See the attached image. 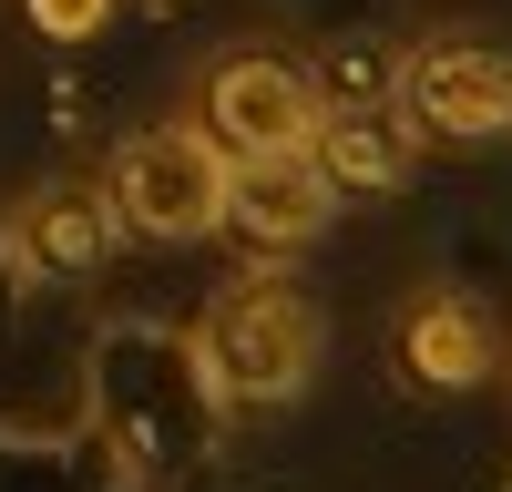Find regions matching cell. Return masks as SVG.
<instances>
[{"label":"cell","mask_w":512,"mask_h":492,"mask_svg":"<svg viewBox=\"0 0 512 492\" xmlns=\"http://www.w3.org/2000/svg\"><path fill=\"white\" fill-rule=\"evenodd\" d=\"M11 308H21V287H11V267H0V318H11Z\"/></svg>","instance_id":"11"},{"label":"cell","mask_w":512,"mask_h":492,"mask_svg":"<svg viewBox=\"0 0 512 492\" xmlns=\"http://www.w3.org/2000/svg\"><path fill=\"white\" fill-rule=\"evenodd\" d=\"M113 246H123V226H113V205H103L93 175H41V185H21L0 205V267H11L21 298H72V287H93L113 267Z\"/></svg>","instance_id":"6"},{"label":"cell","mask_w":512,"mask_h":492,"mask_svg":"<svg viewBox=\"0 0 512 492\" xmlns=\"http://www.w3.org/2000/svg\"><path fill=\"white\" fill-rule=\"evenodd\" d=\"M338 216V195L308 154H226V226L256 246V257H297L318 246Z\"/></svg>","instance_id":"8"},{"label":"cell","mask_w":512,"mask_h":492,"mask_svg":"<svg viewBox=\"0 0 512 492\" xmlns=\"http://www.w3.org/2000/svg\"><path fill=\"white\" fill-rule=\"evenodd\" d=\"M502 349H512V328L492 318L482 287L420 277L410 298L390 308V369H400V390H420V400H461V390L502 380Z\"/></svg>","instance_id":"7"},{"label":"cell","mask_w":512,"mask_h":492,"mask_svg":"<svg viewBox=\"0 0 512 492\" xmlns=\"http://www.w3.org/2000/svg\"><path fill=\"white\" fill-rule=\"evenodd\" d=\"M21 21H31L41 41H103V31L123 21V0H21Z\"/></svg>","instance_id":"10"},{"label":"cell","mask_w":512,"mask_h":492,"mask_svg":"<svg viewBox=\"0 0 512 492\" xmlns=\"http://www.w3.org/2000/svg\"><path fill=\"white\" fill-rule=\"evenodd\" d=\"M93 185H103V205H113V226L144 236V246H195V236L226 226V144L205 134L195 113L134 123V134L103 154Z\"/></svg>","instance_id":"3"},{"label":"cell","mask_w":512,"mask_h":492,"mask_svg":"<svg viewBox=\"0 0 512 492\" xmlns=\"http://www.w3.org/2000/svg\"><path fill=\"white\" fill-rule=\"evenodd\" d=\"M390 113L420 144H502L512 134V41L482 31H431L390 72Z\"/></svg>","instance_id":"5"},{"label":"cell","mask_w":512,"mask_h":492,"mask_svg":"<svg viewBox=\"0 0 512 492\" xmlns=\"http://www.w3.org/2000/svg\"><path fill=\"white\" fill-rule=\"evenodd\" d=\"M195 359L226 410H287L328 369V308L297 267H236L195 318Z\"/></svg>","instance_id":"2"},{"label":"cell","mask_w":512,"mask_h":492,"mask_svg":"<svg viewBox=\"0 0 512 492\" xmlns=\"http://www.w3.org/2000/svg\"><path fill=\"white\" fill-rule=\"evenodd\" d=\"M308 164L328 175V195L349 205V195H410L420 175V134L390 113V103H338L318 113V134H308Z\"/></svg>","instance_id":"9"},{"label":"cell","mask_w":512,"mask_h":492,"mask_svg":"<svg viewBox=\"0 0 512 492\" xmlns=\"http://www.w3.org/2000/svg\"><path fill=\"white\" fill-rule=\"evenodd\" d=\"M318 113H328V72L287 41H226L195 72V123L226 154H308Z\"/></svg>","instance_id":"4"},{"label":"cell","mask_w":512,"mask_h":492,"mask_svg":"<svg viewBox=\"0 0 512 492\" xmlns=\"http://www.w3.org/2000/svg\"><path fill=\"white\" fill-rule=\"evenodd\" d=\"M502 400H512V349H502Z\"/></svg>","instance_id":"12"},{"label":"cell","mask_w":512,"mask_h":492,"mask_svg":"<svg viewBox=\"0 0 512 492\" xmlns=\"http://www.w3.org/2000/svg\"><path fill=\"white\" fill-rule=\"evenodd\" d=\"M103 492H144V482H103Z\"/></svg>","instance_id":"13"},{"label":"cell","mask_w":512,"mask_h":492,"mask_svg":"<svg viewBox=\"0 0 512 492\" xmlns=\"http://www.w3.org/2000/svg\"><path fill=\"white\" fill-rule=\"evenodd\" d=\"M82 431H93L113 482H144V492L195 482L226 441V400L195 359V328L144 318V308L103 318L82 349Z\"/></svg>","instance_id":"1"}]
</instances>
